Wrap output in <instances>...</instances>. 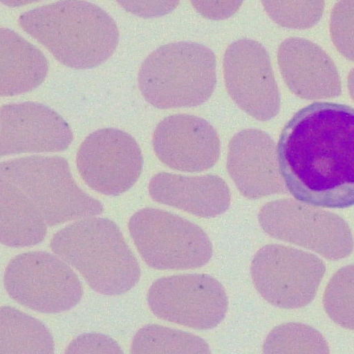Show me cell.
<instances>
[{"label":"cell","instance_id":"26","mask_svg":"<svg viewBox=\"0 0 354 354\" xmlns=\"http://www.w3.org/2000/svg\"><path fill=\"white\" fill-rule=\"evenodd\" d=\"M66 353H117L123 351L112 337L102 333H84L73 339L66 347Z\"/></svg>","mask_w":354,"mask_h":354},{"label":"cell","instance_id":"29","mask_svg":"<svg viewBox=\"0 0 354 354\" xmlns=\"http://www.w3.org/2000/svg\"><path fill=\"white\" fill-rule=\"evenodd\" d=\"M348 88L350 95L354 101V68H353L348 76Z\"/></svg>","mask_w":354,"mask_h":354},{"label":"cell","instance_id":"8","mask_svg":"<svg viewBox=\"0 0 354 354\" xmlns=\"http://www.w3.org/2000/svg\"><path fill=\"white\" fill-rule=\"evenodd\" d=\"M3 283L16 302L44 313L68 310L83 294L81 282L69 265L46 252L15 256L6 268Z\"/></svg>","mask_w":354,"mask_h":354},{"label":"cell","instance_id":"14","mask_svg":"<svg viewBox=\"0 0 354 354\" xmlns=\"http://www.w3.org/2000/svg\"><path fill=\"white\" fill-rule=\"evenodd\" d=\"M153 147L158 158L169 167L199 172L215 165L220 142L205 120L188 114L165 118L156 127Z\"/></svg>","mask_w":354,"mask_h":354},{"label":"cell","instance_id":"4","mask_svg":"<svg viewBox=\"0 0 354 354\" xmlns=\"http://www.w3.org/2000/svg\"><path fill=\"white\" fill-rule=\"evenodd\" d=\"M138 82L144 98L156 108L199 105L216 86L215 55L205 45L192 41L161 46L142 62Z\"/></svg>","mask_w":354,"mask_h":354},{"label":"cell","instance_id":"28","mask_svg":"<svg viewBox=\"0 0 354 354\" xmlns=\"http://www.w3.org/2000/svg\"><path fill=\"white\" fill-rule=\"evenodd\" d=\"M191 3L203 16L220 19L233 15L241 6L242 1H192Z\"/></svg>","mask_w":354,"mask_h":354},{"label":"cell","instance_id":"10","mask_svg":"<svg viewBox=\"0 0 354 354\" xmlns=\"http://www.w3.org/2000/svg\"><path fill=\"white\" fill-rule=\"evenodd\" d=\"M147 301L158 318L198 330L217 326L228 308L223 286L205 274H182L158 279L149 287Z\"/></svg>","mask_w":354,"mask_h":354},{"label":"cell","instance_id":"23","mask_svg":"<svg viewBox=\"0 0 354 354\" xmlns=\"http://www.w3.org/2000/svg\"><path fill=\"white\" fill-rule=\"evenodd\" d=\"M264 9L277 24L290 28L306 29L321 19L324 1H262Z\"/></svg>","mask_w":354,"mask_h":354},{"label":"cell","instance_id":"19","mask_svg":"<svg viewBox=\"0 0 354 354\" xmlns=\"http://www.w3.org/2000/svg\"><path fill=\"white\" fill-rule=\"evenodd\" d=\"M48 225L35 204L21 189L0 179V241L10 247L41 242Z\"/></svg>","mask_w":354,"mask_h":354},{"label":"cell","instance_id":"18","mask_svg":"<svg viewBox=\"0 0 354 354\" xmlns=\"http://www.w3.org/2000/svg\"><path fill=\"white\" fill-rule=\"evenodd\" d=\"M48 62L37 47L12 30L0 29V95L10 97L37 88L46 78Z\"/></svg>","mask_w":354,"mask_h":354},{"label":"cell","instance_id":"27","mask_svg":"<svg viewBox=\"0 0 354 354\" xmlns=\"http://www.w3.org/2000/svg\"><path fill=\"white\" fill-rule=\"evenodd\" d=\"M126 10L142 17H150L167 14L174 10L179 1H118Z\"/></svg>","mask_w":354,"mask_h":354},{"label":"cell","instance_id":"13","mask_svg":"<svg viewBox=\"0 0 354 354\" xmlns=\"http://www.w3.org/2000/svg\"><path fill=\"white\" fill-rule=\"evenodd\" d=\"M73 139L66 120L44 104L24 102L1 106V156L62 151Z\"/></svg>","mask_w":354,"mask_h":354},{"label":"cell","instance_id":"21","mask_svg":"<svg viewBox=\"0 0 354 354\" xmlns=\"http://www.w3.org/2000/svg\"><path fill=\"white\" fill-rule=\"evenodd\" d=\"M131 353H211L208 344L198 335L159 324L143 326L134 335Z\"/></svg>","mask_w":354,"mask_h":354},{"label":"cell","instance_id":"15","mask_svg":"<svg viewBox=\"0 0 354 354\" xmlns=\"http://www.w3.org/2000/svg\"><path fill=\"white\" fill-rule=\"evenodd\" d=\"M227 169L239 192L248 198L286 192L275 143L261 130L246 129L232 137Z\"/></svg>","mask_w":354,"mask_h":354},{"label":"cell","instance_id":"16","mask_svg":"<svg viewBox=\"0 0 354 354\" xmlns=\"http://www.w3.org/2000/svg\"><path fill=\"white\" fill-rule=\"evenodd\" d=\"M277 60L288 88L306 100L335 97L342 93L337 69L328 54L312 41L298 37L279 46Z\"/></svg>","mask_w":354,"mask_h":354},{"label":"cell","instance_id":"24","mask_svg":"<svg viewBox=\"0 0 354 354\" xmlns=\"http://www.w3.org/2000/svg\"><path fill=\"white\" fill-rule=\"evenodd\" d=\"M332 41L346 58L354 61V1H337L330 13Z\"/></svg>","mask_w":354,"mask_h":354},{"label":"cell","instance_id":"30","mask_svg":"<svg viewBox=\"0 0 354 354\" xmlns=\"http://www.w3.org/2000/svg\"><path fill=\"white\" fill-rule=\"evenodd\" d=\"M3 3L8 6H24L26 4H28L30 3H34L33 1H16V0H1V1Z\"/></svg>","mask_w":354,"mask_h":354},{"label":"cell","instance_id":"17","mask_svg":"<svg viewBox=\"0 0 354 354\" xmlns=\"http://www.w3.org/2000/svg\"><path fill=\"white\" fill-rule=\"evenodd\" d=\"M149 192L158 203L204 218L223 214L228 209L231 198L225 182L212 174L187 176L158 173L149 182Z\"/></svg>","mask_w":354,"mask_h":354},{"label":"cell","instance_id":"2","mask_svg":"<svg viewBox=\"0 0 354 354\" xmlns=\"http://www.w3.org/2000/svg\"><path fill=\"white\" fill-rule=\"evenodd\" d=\"M21 28L67 67L91 68L115 52L119 32L113 18L86 1L42 5L21 14Z\"/></svg>","mask_w":354,"mask_h":354},{"label":"cell","instance_id":"5","mask_svg":"<svg viewBox=\"0 0 354 354\" xmlns=\"http://www.w3.org/2000/svg\"><path fill=\"white\" fill-rule=\"evenodd\" d=\"M1 178L21 189L35 204L48 226L100 214V201L76 184L65 158L30 156L1 162Z\"/></svg>","mask_w":354,"mask_h":354},{"label":"cell","instance_id":"7","mask_svg":"<svg viewBox=\"0 0 354 354\" xmlns=\"http://www.w3.org/2000/svg\"><path fill=\"white\" fill-rule=\"evenodd\" d=\"M258 220L270 236L325 258H344L353 249L351 232L342 218L296 198L266 203L259 210Z\"/></svg>","mask_w":354,"mask_h":354},{"label":"cell","instance_id":"3","mask_svg":"<svg viewBox=\"0 0 354 354\" xmlns=\"http://www.w3.org/2000/svg\"><path fill=\"white\" fill-rule=\"evenodd\" d=\"M50 246L98 293L121 295L140 280L137 259L118 226L108 218L90 216L77 220L57 231Z\"/></svg>","mask_w":354,"mask_h":354},{"label":"cell","instance_id":"20","mask_svg":"<svg viewBox=\"0 0 354 354\" xmlns=\"http://www.w3.org/2000/svg\"><path fill=\"white\" fill-rule=\"evenodd\" d=\"M54 341L38 319L9 307L0 309V354H53Z\"/></svg>","mask_w":354,"mask_h":354},{"label":"cell","instance_id":"1","mask_svg":"<svg viewBox=\"0 0 354 354\" xmlns=\"http://www.w3.org/2000/svg\"><path fill=\"white\" fill-rule=\"evenodd\" d=\"M277 154L286 189L317 207L354 205V108L317 102L283 127Z\"/></svg>","mask_w":354,"mask_h":354},{"label":"cell","instance_id":"25","mask_svg":"<svg viewBox=\"0 0 354 354\" xmlns=\"http://www.w3.org/2000/svg\"><path fill=\"white\" fill-rule=\"evenodd\" d=\"M307 348V327L297 323H286L274 328L266 337L264 353H305Z\"/></svg>","mask_w":354,"mask_h":354},{"label":"cell","instance_id":"6","mask_svg":"<svg viewBox=\"0 0 354 354\" xmlns=\"http://www.w3.org/2000/svg\"><path fill=\"white\" fill-rule=\"evenodd\" d=\"M128 227L138 252L152 268H197L212 256V245L206 233L176 214L146 207L133 214Z\"/></svg>","mask_w":354,"mask_h":354},{"label":"cell","instance_id":"22","mask_svg":"<svg viewBox=\"0 0 354 354\" xmlns=\"http://www.w3.org/2000/svg\"><path fill=\"white\" fill-rule=\"evenodd\" d=\"M342 268L326 288L324 305L331 318L354 328V266Z\"/></svg>","mask_w":354,"mask_h":354},{"label":"cell","instance_id":"11","mask_svg":"<svg viewBox=\"0 0 354 354\" xmlns=\"http://www.w3.org/2000/svg\"><path fill=\"white\" fill-rule=\"evenodd\" d=\"M77 168L84 183L105 195H120L130 189L142 169L143 158L136 140L115 128L98 129L80 146Z\"/></svg>","mask_w":354,"mask_h":354},{"label":"cell","instance_id":"9","mask_svg":"<svg viewBox=\"0 0 354 354\" xmlns=\"http://www.w3.org/2000/svg\"><path fill=\"white\" fill-rule=\"evenodd\" d=\"M324 266L313 254L272 244L256 253L250 273L256 290L265 300L279 308H295L306 305L316 294Z\"/></svg>","mask_w":354,"mask_h":354},{"label":"cell","instance_id":"12","mask_svg":"<svg viewBox=\"0 0 354 354\" xmlns=\"http://www.w3.org/2000/svg\"><path fill=\"white\" fill-rule=\"evenodd\" d=\"M226 90L254 118L267 121L280 109V95L270 59L260 43L241 39L230 44L223 59Z\"/></svg>","mask_w":354,"mask_h":354}]
</instances>
